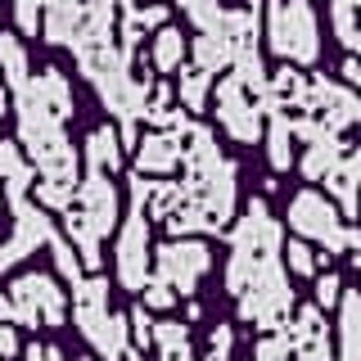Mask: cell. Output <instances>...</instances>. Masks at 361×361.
<instances>
[{"mask_svg": "<svg viewBox=\"0 0 361 361\" xmlns=\"http://www.w3.org/2000/svg\"><path fill=\"white\" fill-rule=\"evenodd\" d=\"M140 267H145V221L135 217L122 231V276H127V285L140 280Z\"/></svg>", "mask_w": 361, "mask_h": 361, "instance_id": "5", "label": "cell"}, {"mask_svg": "<svg viewBox=\"0 0 361 361\" xmlns=\"http://www.w3.org/2000/svg\"><path fill=\"white\" fill-rule=\"evenodd\" d=\"M203 90H208V73H203V68H185V77H180V95H185L190 109H203Z\"/></svg>", "mask_w": 361, "mask_h": 361, "instance_id": "13", "label": "cell"}, {"mask_svg": "<svg viewBox=\"0 0 361 361\" xmlns=\"http://www.w3.org/2000/svg\"><path fill=\"white\" fill-rule=\"evenodd\" d=\"M73 32H77V5L50 0V41H73Z\"/></svg>", "mask_w": 361, "mask_h": 361, "instance_id": "10", "label": "cell"}, {"mask_svg": "<svg viewBox=\"0 0 361 361\" xmlns=\"http://www.w3.org/2000/svg\"><path fill=\"white\" fill-rule=\"evenodd\" d=\"M343 73H348V82H353V86H361V59H348Z\"/></svg>", "mask_w": 361, "mask_h": 361, "instance_id": "16", "label": "cell"}, {"mask_svg": "<svg viewBox=\"0 0 361 361\" xmlns=\"http://www.w3.org/2000/svg\"><path fill=\"white\" fill-rule=\"evenodd\" d=\"M271 45L298 63L316 59V23L307 0H276L271 5Z\"/></svg>", "mask_w": 361, "mask_h": 361, "instance_id": "1", "label": "cell"}, {"mask_svg": "<svg viewBox=\"0 0 361 361\" xmlns=\"http://www.w3.org/2000/svg\"><path fill=\"white\" fill-rule=\"evenodd\" d=\"M334 289H338V280H321V298H325V302L334 298Z\"/></svg>", "mask_w": 361, "mask_h": 361, "instance_id": "17", "label": "cell"}, {"mask_svg": "<svg viewBox=\"0 0 361 361\" xmlns=\"http://www.w3.org/2000/svg\"><path fill=\"white\" fill-rule=\"evenodd\" d=\"M293 163V140H289V122L276 118L271 122V167L276 172H285V167Z\"/></svg>", "mask_w": 361, "mask_h": 361, "instance_id": "11", "label": "cell"}, {"mask_svg": "<svg viewBox=\"0 0 361 361\" xmlns=\"http://www.w3.org/2000/svg\"><path fill=\"white\" fill-rule=\"evenodd\" d=\"M180 54H185L180 32L176 27H158V37H154V68H158V73H172V68L180 63Z\"/></svg>", "mask_w": 361, "mask_h": 361, "instance_id": "8", "label": "cell"}, {"mask_svg": "<svg viewBox=\"0 0 361 361\" xmlns=\"http://www.w3.org/2000/svg\"><path fill=\"white\" fill-rule=\"evenodd\" d=\"M37 14H41V0H18V23L27 32H37Z\"/></svg>", "mask_w": 361, "mask_h": 361, "instance_id": "14", "label": "cell"}, {"mask_svg": "<svg viewBox=\"0 0 361 361\" xmlns=\"http://www.w3.org/2000/svg\"><path fill=\"white\" fill-rule=\"evenodd\" d=\"M289 226H293V231H302V235H316V240H330L334 248L348 240V235H338L334 208L316 195V190H298V195H293V203H289Z\"/></svg>", "mask_w": 361, "mask_h": 361, "instance_id": "2", "label": "cell"}, {"mask_svg": "<svg viewBox=\"0 0 361 361\" xmlns=\"http://www.w3.org/2000/svg\"><path fill=\"white\" fill-rule=\"evenodd\" d=\"M82 195H86L90 208H95V226H99V231H104V226H113V208H118V199H113V185H109V180H104V176H90Z\"/></svg>", "mask_w": 361, "mask_h": 361, "instance_id": "7", "label": "cell"}, {"mask_svg": "<svg viewBox=\"0 0 361 361\" xmlns=\"http://www.w3.org/2000/svg\"><path fill=\"white\" fill-rule=\"evenodd\" d=\"M90 158H95V167H118V135L113 131H95L90 135Z\"/></svg>", "mask_w": 361, "mask_h": 361, "instance_id": "12", "label": "cell"}, {"mask_svg": "<svg viewBox=\"0 0 361 361\" xmlns=\"http://www.w3.org/2000/svg\"><path fill=\"white\" fill-rule=\"evenodd\" d=\"M289 267H293V271H312V253H307V244H289Z\"/></svg>", "mask_w": 361, "mask_h": 361, "instance_id": "15", "label": "cell"}, {"mask_svg": "<svg viewBox=\"0 0 361 361\" xmlns=\"http://www.w3.org/2000/svg\"><path fill=\"white\" fill-rule=\"evenodd\" d=\"M334 163H338L334 135H321V140L312 145V154H307V163H302V172H307V180H321V172H325V176L334 172Z\"/></svg>", "mask_w": 361, "mask_h": 361, "instance_id": "9", "label": "cell"}, {"mask_svg": "<svg viewBox=\"0 0 361 361\" xmlns=\"http://www.w3.org/2000/svg\"><path fill=\"white\" fill-rule=\"evenodd\" d=\"M221 122H226V131L235 135V140H257V113L248 109V99L240 95V82H221Z\"/></svg>", "mask_w": 361, "mask_h": 361, "instance_id": "3", "label": "cell"}, {"mask_svg": "<svg viewBox=\"0 0 361 361\" xmlns=\"http://www.w3.org/2000/svg\"><path fill=\"white\" fill-rule=\"evenodd\" d=\"M180 158V140L176 135H154V140L140 145V167H149V172H167Z\"/></svg>", "mask_w": 361, "mask_h": 361, "instance_id": "6", "label": "cell"}, {"mask_svg": "<svg viewBox=\"0 0 361 361\" xmlns=\"http://www.w3.org/2000/svg\"><path fill=\"white\" fill-rule=\"evenodd\" d=\"M203 267H208V248H203V244H172V248H163V271L185 276V285H190V276L203 271Z\"/></svg>", "mask_w": 361, "mask_h": 361, "instance_id": "4", "label": "cell"}]
</instances>
